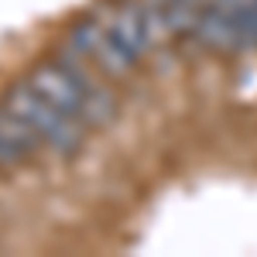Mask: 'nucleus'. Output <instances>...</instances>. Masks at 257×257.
Masks as SVG:
<instances>
[{
  "label": "nucleus",
  "mask_w": 257,
  "mask_h": 257,
  "mask_svg": "<svg viewBox=\"0 0 257 257\" xmlns=\"http://www.w3.org/2000/svg\"><path fill=\"white\" fill-rule=\"evenodd\" d=\"M28 82L45 99H52L59 110H65L69 117L82 120L89 131L93 127H106L117 117V96L99 79H93L86 72V62H79V59L59 55L52 62H38L28 72Z\"/></svg>",
  "instance_id": "obj_1"
},
{
  "label": "nucleus",
  "mask_w": 257,
  "mask_h": 257,
  "mask_svg": "<svg viewBox=\"0 0 257 257\" xmlns=\"http://www.w3.org/2000/svg\"><path fill=\"white\" fill-rule=\"evenodd\" d=\"M0 106H7L18 120H24V123L35 131V138L41 141V148L52 151V155H59V158L79 151L82 138H86V131H89L82 120L69 117V113L59 110L52 99H45L28 79L11 82L7 93H4V99H0Z\"/></svg>",
  "instance_id": "obj_2"
},
{
  "label": "nucleus",
  "mask_w": 257,
  "mask_h": 257,
  "mask_svg": "<svg viewBox=\"0 0 257 257\" xmlns=\"http://www.w3.org/2000/svg\"><path fill=\"white\" fill-rule=\"evenodd\" d=\"M99 18L110 28V35H113L138 62L158 48L155 28H151V14H148V0H120L113 7H103Z\"/></svg>",
  "instance_id": "obj_3"
},
{
  "label": "nucleus",
  "mask_w": 257,
  "mask_h": 257,
  "mask_svg": "<svg viewBox=\"0 0 257 257\" xmlns=\"http://www.w3.org/2000/svg\"><path fill=\"white\" fill-rule=\"evenodd\" d=\"M206 4H223V7H247V4H257V0H206Z\"/></svg>",
  "instance_id": "obj_4"
}]
</instances>
